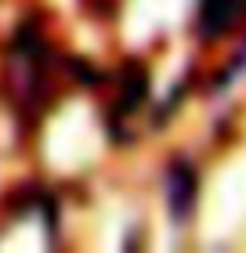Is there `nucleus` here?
Segmentation results:
<instances>
[{"mask_svg":"<svg viewBox=\"0 0 246 253\" xmlns=\"http://www.w3.org/2000/svg\"><path fill=\"white\" fill-rule=\"evenodd\" d=\"M239 7H243V0H203V11H199V29H203V37L225 33L232 22L239 18Z\"/></svg>","mask_w":246,"mask_h":253,"instance_id":"f03ea898","label":"nucleus"},{"mask_svg":"<svg viewBox=\"0 0 246 253\" xmlns=\"http://www.w3.org/2000/svg\"><path fill=\"white\" fill-rule=\"evenodd\" d=\"M167 195H170V210L178 221H185L192 210V199H196V174L189 163H174L170 167V177H167Z\"/></svg>","mask_w":246,"mask_h":253,"instance_id":"f257e3e1","label":"nucleus"}]
</instances>
